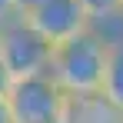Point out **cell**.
I'll list each match as a JSON object with an SVG mask.
<instances>
[{"instance_id": "obj_10", "label": "cell", "mask_w": 123, "mask_h": 123, "mask_svg": "<svg viewBox=\"0 0 123 123\" xmlns=\"http://www.w3.org/2000/svg\"><path fill=\"white\" fill-rule=\"evenodd\" d=\"M43 0H13V7H17V17H27L33 7H40Z\"/></svg>"}, {"instance_id": "obj_3", "label": "cell", "mask_w": 123, "mask_h": 123, "mask_svg": "<svg viewBox=\"0 0 123 123\" xmlns=\"http://www.w3.org/2000/svg\"><path fill=\"white\" fill-rule=\"evenodd\" d=\"M63 97L67 93L50 73H37L13 83L7 103L17 123H57L63 110Z\"/></svg>"}, {"instance_id": "obj_1", "label": "cell", "mask_w": 123, "mask_h": 123, "mask_svg": "<svg viewBox=\"0 0 123 123\" xmlns=\"http://www.w3.org/2000/svg\"><path fill=\"white\" fill-rule=\"evenodd\" d=\"M106 53H110V43L97 30H86L80 37L53 47L50 77L60 83L63 93H100Z\"/></svg>"}, {"instance_id": "obj_5", "label": "cell", "mask_w": 123, "mask_h": 123, "mask_svg": "<svg viewBox=\"0 0 123 123\" xmlns=\"http://www.w3.org/2000/svg\"><path fill=\"white\" fill-rule=\"evenodd\" d=\"M57 123H123V110L103 93H67Z\"/></svg>"}, {"instance_id": "obj_8", "label": "cell", "mask_w": 123, "mask_h": 123, "mask_svg": "<svg viewBox=\"0 0 123 123\" xmlns=\"http://www.w3.org/2000/svg\"><path fill=\"white\" fill-rule=\"evenodd\" d=\"M13 73H10V67L3 63V57H0V100H7L10 97V90H13Z\"/></svg>"}, {"instance_id": "obj_4", "label": "cell", "mask_w": 123, "mask_h": 123, "mask_svg": "<svg viewBox=\"0 0 123 123\" xmlns=\"http://www.w3.org/2000/svg\"><path fill=\"white\" fill-rule=\"evenodd\" d=\"M23 20L30 23L37 33H43L53 47H60V43L86 33L90 23H93L80 0H43L40 7H33Z\"/></svg>"}, {"instance_id": "obj_7", "label": "cell", "mask_w": 123, "mask_h": 123, "mask_svg": "<svg viewBox=\"0 0 123 123\" xmlns=\"http://www.w3.org/2000/svg\"><path fill=\"white\" fill-rule=\"evenodd\" d=\"M80 3L86 7L90 20H100V17H110V13H117L123 0H80Z\"/></svg>"}, {"instance_id": "obj_6", "label": "cell", "mask_w": 123, "mask_h": 123, "mask_svg": "<svg viewBox=\"0 0 123 123\" xmlns=\"http://www.w3.org/2000/svg\"><path fill=\"white\" fill-rule=\"evenodd\" d=\"M100 93L113 103L117 110H123V40L110 43L106 70H103V90H100Z\"/></svg>"}, {"instance_id": "obj_2", "label": "cell", "mask_w": 123, "mask_h": 123, "mask_svg": "<svg viewBox=\"0 0 123 123\" xmlns=\"http://www.w3.org/2000/svg\"><path fill=\"white\" fill-rule=\"evenodd\" d=\"M0 57L10 67L13 80L37 77V73H50L53 43L43 33H37L23 17H13L10 23L0 27Z\"/></svg>"}, {"instance_id": "obj_12", "label": "cell", "mask_w": 123, "mask_h": 123, "mask_svg": "<svg viewBox=\"0 0 123 123\" xmlns=\"http://www.w3.org/2000/svg\"><path fill=\"white\" fill-rule=\"evenodd\" d=\"M120 10H123V3H120Z\"/></svg>"}, {"instance_id": "obj_11", "label": "cell", "mask_w": 123, "mask_h": 123, "mask_svg": "<svg viewBox=\"0 0 123 123\" xmlns=\"http://www.w3.org/2000/svg\"><path fill=\"white\" fill-rule=\"evenodd\" d=\"M0 123H17L13 113H10V103H7V100H0Z\"/></svg>"}, {"instance_id": "obj_9", "label": "cell", "mask_w": 123, "mask_h": 123, "mask_svg": "<svg viewBox=\"0 0 123 123\" xmlns=\"http://www.w3.org/2000/svg\"><path fill=\"white\" fill-rule=\"evenodd\" d=\"M17 17V7H13V0H0V27L3 23H10Z\"/></svg>"}]
</instances>
